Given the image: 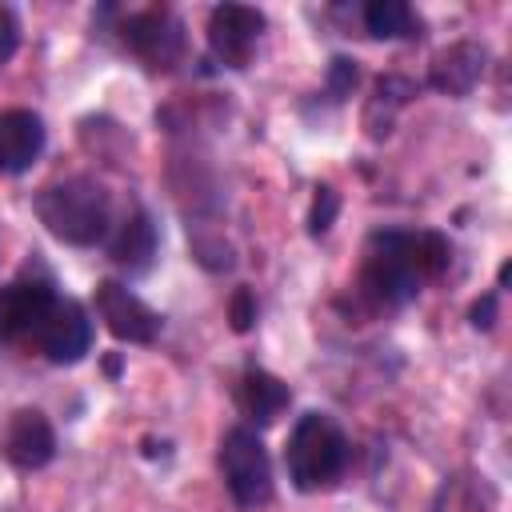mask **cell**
<instances>
[{"label":"cell","instance_id":"cell-11","mask_svg":"<svg viewBox=\"0 0 512 512\" xmlns=\"http://www.w3.org/2000/svg\"><path fill=\"white\" fill-rule=\"evenodd\" d=\"M4 456L16 468H24V472H36V468H44L56 456V432L44 420V412L20 408L8 420V428H4Z\"/></svg>","mask_w":512,"mask_h":512},{"label":"cell","instance_id":"cell-10","mask_svg":"<svg viewBox=\"0 0 512 512\" xmlns=\"http://www.w3.org/2000/svg\"><path fill=\"white\" fill-rule=\"evenodd\" d=\"M44 136V120L32 108H0V172H28L44 152Z\"/></svg>","mask_w":512,"mask_h":512},{"label":"cell","instance_id":"cell-2","mask_svg":"<svg viewBox=\"0 0 512 512\" xmlns=\"http://www.w3.org/2000/svg\"><path fill=\"white\" fill-rule=\"evenodd\" d=\"M36 216L56 240L92 248L112 228V196L92 176H68L36 196Z\"/></svg>","mask_w":512,"mask_h":512},{"label":"cell","instance_id":"cell-7","mask_svg":"<svg viewBox=\"0 0 512 512\" xmlns=\"http://www.w3.org/2000/svg\"><path fill=\"white\" fill-rule=\"evenodd\" d=\"M264 36V12L248 8V4H220L208 16V44L212 56L228 68H244L256 52Z\"/></svg>","mask_w":512,"mask_h":512},{"label":"cell","instance_id":"cell-20","mask_svg":"<svg viewBox=\"0 0 512 512\" xmlns=\"http://www.w3.org/2000/svg\"><path fill=\"white\" fill-rule=\"evenodd\" d=\"M472 324H476V328H492V324H496V296H492V292L472 304Z\"/></svg>","mask_w":512,"mask_h":512},{"label":"cell","instance_id":"cell-16","mask_svg":"<svg viewBox=\"0 0 512 512\" xmlns=\"http://www.w3.org/2000/svg\"><path fill=\"white\" fill-rule=\"evenodd\" d=\"M336 212H340V196L324 184V188H316V200H312V216H308V228H312V236H320V232H328L332 228V220H336Z\"/></svg>","mask_w":512,"mask_h":512},{"label":"cell","instance_id":"cell-13","mask_svg":"<svg viewBox=\"0 0 512 512\" xmlns=\"http://www.w3.org/2000/svg\"><path fill=\"white\" fill-rule=\"evenodd\" d=\"M108 256H112V264H120L128 272H148L152 256H156V224H152V216L148 212L124 216V224L108 240Z\"/></svg>","mask_w":512,"mask_h":512},{"label":"cell","instance_id":"cell-15","mask_svg":"<svg viewBox=\"0 0 512 512\" xmlns=\"http://www.w3.org/2000/svg\"><path fill=\"white\" fill-rule=\"evenodd\" d=\"M360 16H364L368 36H376V40H404V36H416V28H420L416 12L404 0H372V4H364Z\"/></svg>","mask_w":512,"mask_h":512},{"label":"cell","instance_id":"cell-9","mask_svg":"<svg viewBox=\"0 0 512 512\" xmlns=\"http://www.w3.org/2000/svg\"><path fill=\"white\" fill-rule=\"evenodd\" d=\"M56 292L44 280H12L0 288V344L32 340L40 320L48 316Z\"/></svg>","mask_w":512,"mask_h":512},{"label":"cell","instance_id":"cell-3","mask_svg":"<svg viewBox=\"0 0 512 512\" xmlns=\"http://www.w3.org/2000/svg\"><path fill=\"white\" fill-rule=\"evenodd\" d=\"M284 464H288V480L300 492L336 484L348 468V440H344L340 424L324 412H304L296 420V428L288 432Z\"/></svg>","mask_w":512,"mask_h":512},{"label":"cell","instance_id":"cell-12","mask_svg":"<svg viewBox=\"0 0 512 512\" xmlns=\"http://www.w3.org/2000/svg\"><path fill=\"white\" fill-rule=\"evenodd\" d=\"M288 400H292L288 384L276 380L272 372H264V368H248V372L240 376L236 404H240V412H244L248 420H256V424H272V420L288 408Z\"/></svg>","mask_w":512,"mask_h":512},{"label":"cell","instance_id":"cell-1","mask_svg":"<svg viewBox=\"0 0 512 512\" xmlns=\"http://www.w3.org/2000/svg\"><path fill=\"white\" fill-rule=\"evenodd\" d=\"M448 244L436 232H376L364 260V292L376 304H408L424 280L440 276Z\"/></svg>","mask_w":512,"mask_h":512},{"label":"cell","instance_id":"cell-17","mask_svg":"<svg viewBox=\"0 0 512 512\" xmlns=\"http://www.w3.org/2000/svg\"><path fill=\"white\" fill-rule=\"evenodd\" d=\"M228 320H232L236 332H252V324H256V296H252L248 288H236V292H232V300H228Z\"/></svg>","mask_w":512,"mask_h":512},{"label":"cell","instance_id":"cell-19","mask_svg":"<svg viewBox=\"0 0 512 512\" xmlns=\"http://www.w3.org/2000/svg\"><path fill=\"white\" fill-rule=\"evenodd\" d=\"M348 88H356V64L340 56V60H332V96L340 100Z\"/></svg>","mask_w":512,"mask_h":512},{"label":"cell","instance_id":"cell-8","mask_svg":"<svg viewBox=\"0 0 512 512\" xmlns=\"http://www.w3.org/2000/svg\"><path fill=\"white\" fill-rule=\"evenodd\" d=\"M120 36L124 44L148 60L152 68H168L180 52H184V32H180V20L168 12V8H144V12H132L120 20Z\"/></svg>","mask_w":512,"mask_h":512},{"label":"cell","instance_id":"cell-6","mask_svg":"<svg viewBox=\"0 0 512 512\" xmlns=\"http://www.w3.org/2000/svg\"><path fill=\"white\" fill-rule=\"evenodd\" d=\"M96 316L124 344H152L160 336V316L132 288H124L120 280H100L96 284Z\"/></svg>","mask_w":512,"mask_h":512},{"label":"cell","instance_id":"cell-14","mask_svg":"<svg viewBox=\"0 0 512 512\" xmlns=\"http://www.w3.org/2000/svg\"><path fill=\"white\" fill-rule=\"evenodd\" d=\"M484 72V48L480 44H452L448 52L436 56L428 80L436 92H448V96H464Z\"/></svg>","mask_w":512,"mask_h":512},{"label":"cell","instance_id":"cell-18","mask_svg":"<svg viewBox=\"0 0 512 512\" xmlns=\"http://www.w3.org/2000/svg\"><path fill=\"white\" fill-rule=\"evenodd\" d=\"M16 44H20V20L8 4H0V64L16 52Z\"/></svg>","mask_w":512,"mask_h":512},{"label":"cell","instance_id":"cell-4","mask_svg":"<svg viewBox=\"0 0 512 512\" xmlns=\"http://www.w3.org/2000/svg\"><path fill=\"white\" fill-rule=\"evenodd\" d=\"M220 472L240 508H256L272 496V460L264 452V440L256 428L236 424L220 440Z\"/></svg>","mask_w":512,"mask_h":512},{"label":"cell","instance_id":"cell-5","mask_svg":"<svg viewBox=\"0 0 512 512\" xmlns=\"http://www.w3.org/2000/svg\"><path fill=\"white\" fill-rule=\"evenodd\" d=\"M32 344L52 360V364H76L92 352V320L84 312V304L76 300H52L48 316L40 320Z\"/></svg>","mask_w":512,"mask_h":512}]
</instances>
